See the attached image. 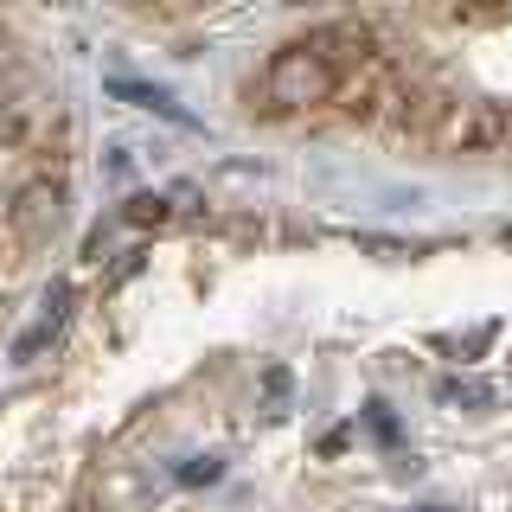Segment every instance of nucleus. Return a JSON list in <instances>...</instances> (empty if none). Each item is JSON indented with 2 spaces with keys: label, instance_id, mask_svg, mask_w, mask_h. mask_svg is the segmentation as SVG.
Segmentation results:
<instances>
[{
  "label": "nucleus",
  "instance_id": "f257e3e1",
  "mask_svg": "<svg viewBox=\"0 0 512 512\" xmlns=\"http://www.w3.org/2000/svg\"><path fill=\"white\" fill-rule=\"evenodd\" d=\"M340 84H346V77L327 64V52H320L314 39L282 45V52L263 64V103H269V109H282V116L333 103V96H340Z\"/></svg>",
  "mask_w": 512,
  "mask_h": 512
},
{
  "label": "nucleus",
  "instance_id": "f03ea898",
  "mask_svg": "<svg viewBox=\"0 0 512 512\" xmlns=\"http://www.w3.org/2000/svg\"><path fill=\"white\" fill-rule=\"evenodd\" d=\"M436 141L448 154H512V103H455Z\"/></svg>",
  "mask_w": 512,
  "mask_h": 512
},
{
  "label": "nucleus",
  "instance_id": "7ed1b4c3",
  "mask_svg": "<svg viewBox=\"0 0 512 512\" xmlns=\"http://www.w3.org/2000/svg\"><path fill=\"white\" fill-rule=\"evenodd\" d=\"M7 218H13V231H20V237L58 231V218H64V186H58V180L20 186V192H13V205H7Z\"/></svg>",
  "mask_w": 512,
  "mask_h": 512
},
{
  "label": "nucleus",
  "instance_id": "20e7f679",
  "mask_svg": "<svg viewBox=\"0 0 512 512\" xmlns=\"http://www.w3.org/2000/svg\"><path fill=\"white\" fill-rule=\"evenodd\" d=\"M109 96H116V103H128V109H148V116H167L173 128H192V116L180 103H173L167 90H154V84H135V77H116V84H109Z\"/></svg>",
  "mask_w": 512,
  "mask_h": 512
},
{
  "label": "nucleus",
  "instance_id": "39448f33",
  "mask_svg": "<svg viewBox=\"0 0 512 512\" xmlns=\"http://www.w3.org/2000/svg\"><path fill=\"white\" fill-rule=\"evenodd\" d=\"M436 397H442V404H455V410H493V404H500V384L455 372V378H442V384H436Z\"/></svg>",
  "mask_w": 512,
  "mask_h": 512
},
{
  "label": "nucleus",
  "instance_id": "423d86ee",
  "mask_svg": "<svg viewBox=\"0 0 512 512\" xmlns=\"http://www.w3.org/2000/svg\"><path fill=\"white\" fill-rule=\"evenodd\" d=\"M122 218H128V224H167V218H173V205L160 199V192H135V199L122 205Z\"/></svg>",
  "mask_w": 512,
  "mask_h": 512
},
{
  "label": "nucleus",
  "instance_id": "0eeeda50",
  "mask_svg": "<svg viewBox=\"0 0 512 512\" xmlns=\"http://www.w3.org/2000/svg\"><path fill=\"white\" fill-rule=\"evenodd\" d=\"M52 333H58L52 320H39V327H32V333H20V340H13V359H39V352L52 346Z\"/></svg>",
  "mask_w": 512,
  "mask_h": 512
},
{
  "label": "nucleus",
  "instance_id": "6e6552de",
  "mask_svg": "<svg viewBox=\"0 0 512 512\" xmlns=\"http://www.w3.org/2000/svg\"><path fill=\"white\" fill-rule=\"evenodd\" d=\"M365 423H372V436H378V442H397V416L384 410V404H365Z\"/></svg>",
  "mask_w": 512,
  "mask_h": 512
},
{
  "label": "nucleus",
  "instance_id": "1a4fd4ad",
  "mask_svg": "<svg viewBox=\"0 0 512 512\" xmlns=\"http://www.w3.org/2000/svg\"><path fill=\"white\" fill-rule=\"evenodd\" d=\"M180 480H186V487H199V480H218V461H212V455H192V461H180Z\"/></svg>",
  "mask_w": 512,
  "mask_h": 512
},
{
  "label": "nucleus",
  "instance_id": "9d476101",
  "mask_svg": "<svg viewBox=\"0 0 512 512\" xmlns=\"http://www.w3.org/2000/svg\"><path fill=\"white\" fill-rule=\"evenodd\" d=\"M423 512H442V506H423Z\"/></svg>",
  "mask_w": 512,
  "mask_h": 512
}]
</instances>
